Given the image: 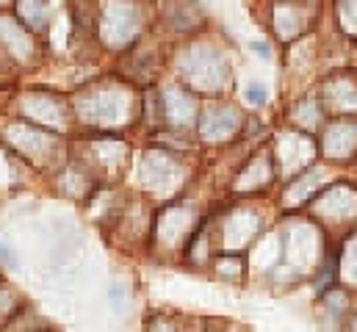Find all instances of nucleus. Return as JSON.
<instances>
[{"label":"nucleus","instance_id":"nucleus-4","mask_svg":"<svg viewBox=\"0 0 357 332\" xmlns=\"http://www.w3.org/2000/svg\"><path fill=\"white\" fill-rule=\"evenodd\" d=\"M252 50H255V53H261L264 59H268V47H266V45H261V42H252Z\"/></svg>","mask_w":357,"mask_h":332},{"label":"nucleus","instance_id":"nucleus-2","mask_svg":"<svg viewBox=\"0 0 357 332\" xmlns=\"http://www.w3.org/2000/svg\"><path fill=\"white\" fill-rule=\"evenodd\" d=\"M247 97H250V103H255V105H261V103H266V91L258 86V83H252V86H247Z\"/></svg>","mask_w":357,"mask_h":332},{"label":"nucleus","instance_id":"nucleus-5","mask_svg":"<svg viewBox=\"0 0 357 332\" xmlns=\"http://www.w3.org/2000/svg\"><path fill=\"white\" fill-rule=\"evenodd\" d=\"M33 332H56V330H33Z\"/></svg>","mask_w":357,"mask_h":332},{"label":"nucleus","instance_id":"nucleus-3","mask_svg":"<svg viewBox=\"0 0 357 332\" xmlns=\"http://www.w3.org/2000/svg\"><path fill=\"white\" fill-rule=\"evenodd\" d=\"M111 296H114V308L119 310L122 308V291H119V285H111Z\"/></svg>","mask_w":357,"mask_h":332},{"label":"nucleus","instance_id":"nucleus-1","mask_svg":"<svg viewBox=\"0 0 357 332\" xmlns=\"http://www.w3.org/2000/svg\"><path fill=\"white\" fill-rule=\"evenodd\" d=\"M0 260H3V266L6 269H11V271H17L20 269V260L14 257V249L6 244V239L0 236Z\"/></svg>","mask_w":357,"mask_h":332}]
</instances>
